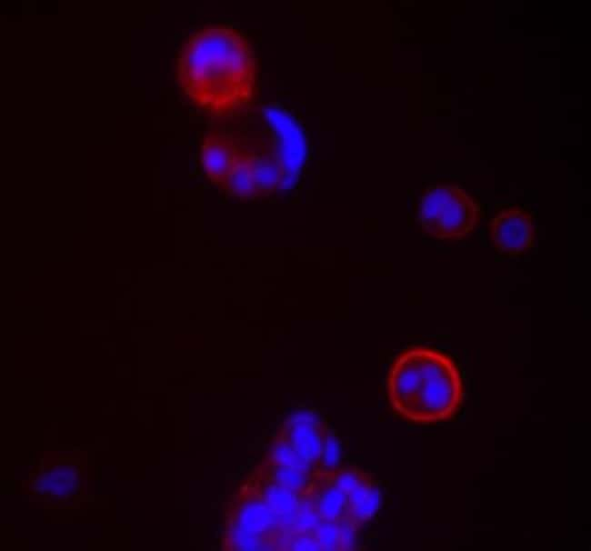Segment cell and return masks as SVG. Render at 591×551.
<instances>
[{
    "label": "cell",
    "instance_id": "obj_4",
    "mask_svg": "<svg viewBox=\"0 0 591 551\" xmlns=\"http://www.w3.org/2000/svg\"><path fill=\"white\" fill-rule=\"evenodd\" d=\"M477 215L476 202L461 187L439 185L426 188L418 220L437 239H461L474 229Z\"/></svg>",
    "mask_w": 591,
    "mask_h": 551
},
{
    "label": "cell",
    "instance_id": "obj_8",
    "mask_svg": "<svg viewBox=\"0 0 591 551\" xmlns=\"http://www.w3.org/2000/svg\"><path fill=\"white\" fill-rule=\"evenodd\" d=\"M235 524L246 531L270 538L282 531L276 516L260 494L240 507Z\"/></svg>",
    "mask_w": 591,
    "mask_h": 551
},
{
    "label": "cell",
    "instance_id": "obj_10",
    "mask_svg": "<svg viewBox=\"0 0 591 551\" xmlns=\"http://www.w3.org/2000/svg\"><path fill=\"white\" fill-rule=\"evenodd\" d=\"M380 496L373 478L367 479L346 495L348 517L357 525L369 520L379 507Z\"/></svg>",
    "mask_w": 591,
    "mask_h": 551
},
{
    "label": "cell",
    "instance_id": "obj_5",
    "mask_svg": "<svg viewBox=\"0 0 591 551\" xmlns=\"http://www.w3.org/2000/svg\"><path fill=\"white\" fill-rule=\"evenodd\" d=\"M490 225L495 246L503 254L518 255L533 246L531 215L522 209L502 211Z\"/></svg>",
    "mask_w": 591,
    "mask_h": 551
},
{
    "label": "cell",
    "instance_id": "obj_18",
    "mask_svg": "<svg viewBox=\"0 0 591 551\" xmlns=\"http://www.w3.org/2000/svg\"><path fill=\"white\" fill-rule=\"evenodd\" d=\"M288 534L285 546L289 550H323L320 544L310 532L285 531Z\"/></svg>",
    "mask_w": 591,
    "mask_h": 551
},
{
    "label": "cell",
    "instance_id": "obj_6",
    "mask_svg": "<svg viewBox=\"0 0 591 551\" xmlns=\"http://www.w3.org/2000/svg\"><path fill=\"white\" fill-rule=\"evenodd\" d=\"M325 430L316 415L301 411L291 415L286 419L280 438L286 441L301 456L319 469Z\"/></svg>",
    "mask_w": 591,
    "mask_h": 551
},
{
    "label": "cell",
    "instance_id": "obj_9",
    "mask_svg": "<svg viewBox=\"0 0 591 551\" xmlns=\"http://www.w3.org/2000/svg\"><path fill=\"white\" fill-rule=\"evenodd\" d=\"M260 495L276 516L282 531H291L296 515L300 495L284 488L268 479Z\"/></svg>",
    "mask_w": 591,
    "mask_h": 551
},
{
    "label": "cell",
    "instance_id": "obj_16",
    "mask_svg": "<svg viewBox=\"0 0 591 551\" xmlns=\"http://www.w3.org/2000/svg\"><path fill=\"white\" fill-rule=\"evenodd\" d=\"M312 533L323 550H342L337 521L322 520Z\"/></svg>",
    "mask_w": 591,
    "mask_h": 551
},
{
    "label": "cell",
    "instance_id": "obj_14",
    "mask_svg": "<svg viewBox=\"0 0 591 551\" xmlns=\"http://www.w3.org/2000/svg\"><path fill=\"white\" fill-rule=\"evenodd\" d=\"M324 472L331 482L346 495L372 477L367 472L356 467H343L337 470Z\"/></svg>",
    "mask_w": 591,
    "mask_h": 551
},
{
    "label": "cell",
    "instance_id": "obj_17",
    "mask_svg": "<svg viewBox=\"0 0 591 551\" xmlns=\"http://www.w3.org/2000/svg\"><path fill=\"white\" fill-rule=\"evenodd\" d=\"M340 448L334 434L326 428L322 451L319 461V469L322 471H332L339 462Z\"/></svg>",
    "mask_w": 591,
    "mask_h": 551
},
{
    "label": "cell",
    "instance_id": "obj_1",
    "mask_svg": "<svg viewBox=\"0 0 591 551\" xmlns=\"http://www.w3.org/2000/svg\"><path fill=\"white\" fill-rule=\"evenodd\" d=\"M255 72L249 41L226 25L195 31L177 58V76L185 93L197 105L215 113L235 110L252 99Z\"/></svg>",
    "mask_w": 591,
    "mask_h": 551
},
{
    "label": "cell",
    "instance_id": "obj_12",
    "mask_svg": "<svg viewBox=\"0 0 591 551\" xmlns=\"http://www.w3.org/2000/svg\"><path fill=\"white\" fill-rule=\"evenodd\" d=\"M271 463L277 466L296 469L306 474L314 475L316 466L301 456L286 441L279 437L271 451Z\"/></svg>",
    "mask_w": 591,
    "mask_h": 551
},
{
    "label": "cell",
    "instance_id": "obj_15",
    "mask_svg": "<svg viewBox=\"0 0 591 551\" xmlns=\"http://www.w3.org/2000/svg\"><path fill=\"white\" fill-rule=\"evenodd\" d=\"M229 539L238 550L254 551V550H265L272 549L267 546L272 545L270 537L259 536L241 528L235 524L229 530Z\"/></svg>",
    "mask_w": 591,
    "mask_h": 551
},
{
    "label": "cell",
    "instance_id": "obj_11",
    "mask_svg": "<svg viewBox=\"0 0 591 551\" xmlns=\"http://www.w3.org/2000/svg\"><path fill=\"white\" fill-rule=\"evenodd\" d=\"M316 474H306L296 469L272 464L268 479L284 488L303 495L310 489Z\"/></svg>",
    "mask_w": 591,
    "mask_h": 551
},
{
    "label": "cell",
    "instance_id": "obj_7",
    "mask_svg": "<svg viewBox=\"0 0 591 551\" xmlns=\"http://www.w3.org/2000/svg\"><path fill=\"white\" fill-rule=\"evenodd\" d=\"M317 476L319 483L314 481L308 491L321 519L338 521L349 518L346 495L331 482L324 471L318 472Z\"/></svg>",
    "mask_w": 591,
    "mask_h": 551
},
{
    "label": "cell",
    "instance_id": "obj_3",
    "mask_svg": "<svg viewBox=\"0 0 591 551\" xmlns=\"http://www.w3.org/2000/svg\"><path fill=\"white\" fill-rule=\"evenodd\" d=\"M387 386L396 410L419 423L451 417L463 395L461 376L454 362L427 348L401 354L389 371Z\"/></svg>",
    "mask_w": 591,
    "mask_h": 551
},
{
    "label": "cell",
    "instance_id": "obj_2",
    "mask_svg": "<svg viewBox=\"0 0 591 551\" xmlns=\"http://www.w3.org/2000/svg\"><path fill=\"white\" fill-rule=\"evenodd\" d=\"M207 177L233 196L255 198L275 191L284 176L273 148L240 124L208 133L201 145Z\"/></svg>",
    "mask_w": 591,
    "mask_h": 551
},
{
    "label": "cell",
    "instance_id": "obj_13",
    "mask_svg": "<svg viewBox=\"0 0 591 551\" xmlns=\"http://www.w3.org/2000/svg\"><path fill=\"white\" fill-rule=\"evenodd\" d=\"M321 521L322 519L316 509L313 497L309 491L300 495L297 511L291 531L312 533Z\"/></svg>",
    "mask_w": 591,
    "mask_h": 551
}]
</instances>
